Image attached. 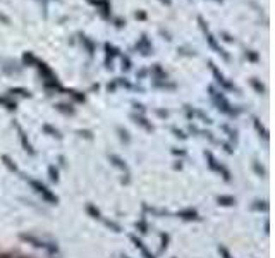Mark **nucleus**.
Instances as JSON below:
<instances>
[{
	"mask_svg": "<svg viewBox=\"0 0 275 258\" xmlns=\"http://www.w3.org/2000/svg\"><path fill=\"white\" fill-rule=\"evenodd\" d=\"M4 162H5V165H7V167L11 169V171H18V167H16V164H12V162H11V158H9V157H4Z\"/></svg>",
	"mask_w": 275,
	"mask_h": 258,
	"instance_id": "obj_12",
	"label": "nucleus"
},
{
	"mask_svg": "<svg viewBox=\"0 0 275 258\" xmlns=\"http://www.w3.org/2000/svg\"><path fill=\"white\" fill-rule=\"evenodd\" d=\"M121 258H129V257H121Z\"/></svg>",
	"mask_w": 275,
	"mask_h": 258,
	"instance_id": "obj_14",
	"label": "nucleus"
},
{
	"mask_svg": "<svg viewBox=\"0 0 275 258\" xmlns=\"http://www.w3.org/2000/svg\"><path fill=\"white\" fill-rule=\"evenodd\" d=\"M205 157H207V160H208L207 164H208V167H210L212 171L218 172V174H220V176L224 177L225 181H229V179H231V172H229L227 169H225L222 164H218V162H217V158H215L213 155L210 153V151H205Z\"/></svg>",
	"mask_w": 275,
	"mask_h": 258,
	"instance_id": "obj_2",
	"label": "nucleus"
},
{
	"mask_svg": "<svg viewBox=\"0 0 275 258\" xmlns=\"http://www.w3.org/2000/svg\"><path fill=\"white\" fill-rule=\"evenodd\" d=\"M21 239H24V241H29V243L33 244L35 248H47V244L43 243V241H40L38 237H35V236H31V234H21Z\"/></svg>",
	"mask_w": 275,
	"mask_h": 258,
	"instance_id": "obj_5",
	"label": "nucleus"
},
{
	"mask_svg": "<svg viewBox=\"0 0 275 258\" xmlns=\"http://www.w3.org/2000/svg\"><path fill=\"white\" fill-rule=\"evenodd\" d=\"M86 210H88L89 215H93V219H102L100 210H98V208H95L93 205H88V208H86Z\"/></svg>",
	"mask_w": 275,
	"mask_h": 258,
	"instance_id": "obj_8",
	"label": "nucleus"
},
{
	"mask_svg": "<svg viewBox=\"0 0 275 258\" xmlns=\"http://www.w3.org/2000/svg\"><path fill=\"white\" fill-rule=\"evenodd\" d=\"M218 253H220L222 258H233V255L229 253V250L225 246H218Z\"/></svg>",
	"mask_w": 275,
	"mask_h": 258,
	"instance_id": "obj_9",
	"label": "nucleus"
},
{
	"mask_svg": "<svg viewBox=\"0 0 275 258\" xmlns=\"http://www.w3.org/2000/svg\"><path fill=\"white\" fill-rule=\"evenodd\" d=\"M136 227H140V229H141V233H147V224L140 222V224H136Z\"/></svg>",
	"mask_w": 275,
	"mask_h": 258,
	"instance_id": "obj_13",
	"label": "nucleus"
},
{
	"mask_svg": "<svg viewBox=\"0 0 275 258\" xmlns=\"http://www.w3.org/2000/svg\"><path fill=\"white\" fill-rule=\"evenodd\" d=\"M105 226L112 227V229H114V233H121V226H117V224H114V222H108V220H105Z\"/></svg>",
	"mask_w": 275,
	"mask_h": 258,
	"instance_id": "obj_11",
	"label": "nucleus"
},
{
	"mask_svg": "<svg viewBox=\"0 0 275 258\" xmlns=\"http://www.w3.org/2000/svg\"><path fill=\"white\" fill-rule=\"evenodd\" d=\"M48 174H50V179H52V181H59L57 169H54V165H50V167H48Z\"/></svg>",
	"mask_w": 275,
	"mask_h": 258,
	"instance_id": "obj_10",
	"label": "nucleus"
},
{
	"mask_svg": "<svg viewBox=\"0 0 275 258\" xmlns=\"http://www.w3.org/2000/svg\"><path fill=\"white\" fill-rule=\"evenodd\" d=\"M110 160H112V164L115 165V167H119V169H122V171H126V164L122 162V158L121 157H117V155H110Z\"/></svg>",
	"mask_w": 275,
	"mask_h": 258,
	"instance_id": "obj_7",
	"label": "nucleus"
},
{
	"mask_svg": "<svg viewBox=\"0 0 275 258\" xmlns=\"http://www.w3.org/2000/svg\"><path fill=\"white\" fill-rule=\"evenodd\" d=\"M177 217H181L182 220H198V212L193 210V208H186V210L177 212Z\"/></svg>",
	"mask_w": 275,
	"mask_h": 258,
	"instance_id": "obj_4",
	"label": "nucleus"
},
{
	"mask_svg": "<svg viewBox=\"0 0 275 258\" xmlns=\"http://www.w3.org/2000/svg\"><path fill=\"white\" fill-rule=\"evenodd\" d=\"M131 241H132V244L136 246V250H140V253L143 255V258H155L153 253H151V251L148 250L147 246H145L143 241H141V239H138L136 236H131Z\"/></svg>",
	"mask_w": 275,
	"mask_h": 258,
	"instance_id": "obj_3",
	"label": "nucleus"
},
{
	"mask_svg": "<svg viewBox=\"0 0 275 258\" xmlns=\"http://www.w3.org/2000/svg\"><path fill=\"white\" fill-rule=\"evenodd\" d=\"M28 183L31 184V188L36 191V193L40 194V196L43 198V200L48 201V203H50V205H55V203H57V201H59V200H57V196H55V194L52 193V191L48 190V188L45 186V184L38 183V181H35V179H28Z\"/></svg>",
	"mask_w": 275,
	"mask_h": 258,
	"instance_id": "obj_1",
	"label": "nucleus"
},
{
	"mask_svg": "<svg viewBox=\"0 0 275 258\" xmlns=\"http://www.w3.org/2000/svg\"><path fill=\"white\" fill-rule=\"evenodd\" d=\"M217 201H218V205H222V207H233V205H236V198H233V196H218L217 198Z\"/></svg>",
	"mask_w": 275,
	"mask_h": 258,
	"instance_id": "obj_6",
	"label": "nucleus"
}]
</instances>
